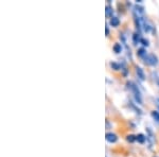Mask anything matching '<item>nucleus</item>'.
Listing matches in <instances>:
<instances>
[{
    "label": "nucleus",
    "mask_w": 159,
    "mask_h": 157,
    "mask_svg": "<svg viewBox=\"0 0 159 157\" xmlns=\"http://www.w3.org/2000/svg\"><path fill=\"white\" fill-rule=\"evenodd\" d=\"M129 85H130V86H129L130 87V90H132L133 95H134L136 101L139 103V104H141V103H142V98H141V94H140L139 89H138V87L136 86L134 83H130Z\"/></svg>",
    "instance_id": "f257e3e1"
},
{
    "label": "nucleus",
    "mask_w": 159,
    "mask_h": 157,
    "mask_svg": "<svg viewBox=\"0 0 159 157\" xmlns=\"http://www.w3.org/2000/svg\"><path fill=\"white\" fill-rule=\"evenodd\" d=\"M144 61H145V63L148 64V65H156V64L158 63V60H157V58H156L154 54H147L144 56Z\"/></svg>",
    "instance_id": "f03ea898"
},
{
    "label": "nucleus",
    "mask_w": 159,
    "mask_h": 157,
    "mask_svg": "<svg viewBox=\"0 0 159 157\" xmlns=\"http://www.w3.org/2000/svg\"><path fill=\"white\" fill-rule=\"evenodd\" d=\"M117 139H118V137L115 135V134H112V133H107L106 134V140L108 141V142L114 143L117 141Z\"/></svg>",
    "instance_id": "7ed1b4c3"
},
{
    "label": "nucleus",
    "mask_w": 159,
    "mask_h": 157,
    "mask_svg": "<svg viewBox=\"0 0 159 157\" xmlns=\"http://www.w3.org/2000/svg\"><path fill=\"white\" fill-rule=\"evenodd\" d=\"M137 74H138V76H139L140 78V80L141 81H143V80H144V73H143V71H142V69L141 68H139V67H138L137 68Z\"/></svg>",
    "instance_id": "20e7f679"
},
{
    "label": "nucleus",
    "mask_w": 159,
    "mask_h": 157,
    "mask_svg": "<svg viewBox=\"0 0 159 157\" xmlns=\"http://www.w3.org/2000/svg\"><path fill=\"white\" fill-rule=\"evenodd\" d=\"M110 25H111L112 27H117V25H119V19H118L117 17H111V19H110Z\"/></svg>",
    "instance_id": "39448f33"
},
{
    "label": "nucleus",
    "mask_w": 159,
    "mask_h": 157,
    "mask_svg": "<svg viewBox=\"0 0 159 157\" xmlns=\"http://www.w3.org/2000/svg\"><path fill=\"white\" fill-rule=\"evenodd\" d=\"M114 49H115V51H116L117 53H120V52H121V50H122L121 45H119V44H117V45L114 47Z\"/></svg>",
    "instance_id": "423d86ee"
},
{
    "label": "nucleus",
    "mask_w": 159,
    "mask_h": 157,
    "mask_svg": "<svg viewBox=\"0 0 159 157\" xmlns=\"http://www.w3.org/2000/svg\"><path fill=\"white\" fill-rule=\"evenodd\" d=\"M152 115H153V117L156 119V121H158V122H159V113L158 112H153Z\"/></svg>",
    "instance_id": "0eeeda50"
},
{
    "label": "nucleus",
    "mask_w": 159,
    "mask_h": 157,
    "mask_svg": "<svg viewBox=\"0 0 159 157\" xmlns=\"http://www.w3.org/2000/svg\"><path fill=\"white\" fill-rule=\"evenodd\" d=\"M136 139H137V140L139 141V142H144V140H145V138L143 137L142 135H139V136H137V138H136Z\"/></svg>",
    "instance_id": "6e6552de"
},
{
    "label": "nucleus",
    "mask_w": 159,
    "mask_h": 157,
    "mask_svg": "<svg viewBox=\"0 0 159 157\" xmlns=\"http://www.w3.org/2000/svg\"><path fill=\"white\" fill-rule=\"evenodd\" d=\"M110 12H111V9H110L109 6H107L106 7V15H107V16H109V15H110Z\"/></svg>",
    "instance_id": "1a4fd4ad"
},
{
    "label": "nucleus",
    "mask_w": 159,
    "mask_h": 157,
    "mask_svg": "<svg viewBox=\"0 0 159 157\" xmlns=\"http://www.w3.org/2000/svg\"><path fill=\"white\" fill-rule=\"evenodd\" d=\"M129 140L134 141V136H129Z\"/></svg>",
    "instance_id": "9d476101"
},
{
    "label": "nucleus",
    "mask_w": 159,
    "mask_h": 157,
    "mask_svg": "<svg viewBox=\"0 0 159 157\" xmlns=\"http://www.w3.org/2000/svg\"><path fill=\"white\" fill-rule=\"evenodd\" d=\"M157 83H158V85H159V80H157Z\"/></svg>",
    "instance_id": "9b49d317"
}]
</instances>
